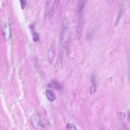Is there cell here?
I'll use <instances>...</instances> for the list:
<instances>
[{"label": "cell", "mask_w": 130, "mask_h": 130, "mask_svg": "<svg viewBox=\"0 0 130 130\" xmlns=\"http://www.w3.org/2000/svg\"><path fill=\"white\" fill-rule=\"evenodd\" d=\"M84 25V20L82 17L79 19L76 28V38L78 40L80 39Z\"/></svg>", "instance_id": "cell-1"}, {"label": "cell", "mask_w": 130, "mask_h": 130, "mask_svg": "<svg viewBox=\"0 0 130 130\" xmlns=\"http://www.w3.org/2000/svg\"><path fill=\"white\" fill-rule=\"evenodd\" d=\"M56 47L54 42L52 43L48 53V58L49 61L52 62L55 55Z\"/></svg>", "instance_id": "cell-2"}, {"label": "cell", "mask_w": 130, "mask_h": 130, "mask_svg": "<svg viewBox=\"0 0 130 130\" xmlns=\"http://www.w3.org/2000/svg\"><path fill=\"white\" fill-rule=\"evenodd\" d=\"M85 4V1L80 0L78 1L76 9V12L78 14L82 12L83 9Z\"/></svg>", "instance_id": "cell-3"}, {"label": "cell", "mask_w": 130, "mask_h": 130, "mask_svg": "<svg viewBox=\"0 0 130 130\" xmlns=\"http://www.w3.org/2000/svg\"><path fill=\"white\" fill-rule=\"evenodd\" d=\"M59 2V0L54 1L49 15V19H51L53 17L57 9Z\"/></svg>", "instance_id": "cell-4"}, {"label": "cell", "mask_w": 130, "mask_h": 130, "mask_svg": "<svg viewBox=\"0 0 130 130\" xmlns=\"http://www.w3.org/2000/svg\"><path fill=\"white\" fill-rule=\"evenodd\" d=\"M45 94L47 98L50 101L52 102L55 99V94L53 91L50 90H47L46 91Z\"/></svg>", "instance_id": "cell-5"}, {"label": "cell", "mask_w": 130, "mask_h": 130, "mask_svg": "<svg viewBox=\"0 0 130 130\" xmlns=\"http://www.w3.org/2000/svg\"><path fill=\"white\" fill-rule=\"evenodd\" d=\"M123 9V5L121 6L114 24V26L115 27L117 26L119 23L122 16Z\"/></svg>", "instance_id": "cell-6"}, {"label": "cell", "mask_w": 130, "mask_h": 130, "mask_svg": "<svg viewBox=\"0 0 130 130\" xmlns=\"http://www.w3.org/2000/svg\"><path fill=\"white\" fill-rule=\"evenodd\" d=\"M49 86L57 90H60L62 88V86L56 80L53 81L49 85Z\"/></svg>", "instance_id": "cell-7"}, {"label": "cell", "mask_w": 130, "mask_h": 130, "mask_svg": "<svg viewBox=\"0 0 130 130\" xmlns=\"http://www.w3.org/2000/svg\"><path fill=\"white\" fill-rule=\"evenodd\" d=\"M45 16L49 15L50 12V0L45 1Z\"/></svg>", "instance_id": "cell-8"}, {"label": "cell", "mask_w": 130, "mask_h": 130, "mask_svg": "<svg viewBox=\"0 0 130 130\" xmlns=\"http://www.w3.org/2000/svg\"><path fill=\"white\" fill-rule=\"evenodd\" d=\"M63 50L60 49L58 54V60L59 62L62 63L63 61Z\"/></svg>", "instance_id": "cell-9"}, {"label": "cell", "mask_w": 130, "mask_h": 130, "mask_svg": "<svg viewBox=\"0 0 130 130\" xmlns=\"http://www.w3.org/2000/svg\"><path fill=\"white\" fill-rule=\"evenodd\" d=\"M32 39L35 42L38 41L39 39V35L38 33L37 32H34L32 35Z\"/></svg>", "instance_id": "cell-10"}, {"label": "cell", "mask_w": 130, "mask_h": 130, "mask_svg": "<svg viewBox=\"0 0 130 130\" xmlns=\"http://www.w3.org/2000/svg\"><path fill=\"white\" fill-rule=\"evenodd\" d=\"M66 127L69 130H77L74 125L70 124H68L66 126Z\"/></svg>", "instance_id": "cell-11"}, {"label": "cell", "mask_w": 130, "mask_h": 130, "mask_svg": "<svg viewBox=\"0 0 130 130\" xmlns=\"http://www.w3.org/2000/svg\"><path fill=\"white\" fill-rule=\"evenodd\" d=\"M20 1L21 8L22 9H23L26 5V1L24 0H21Z\"/></svg>", "instance_id": "cell-12"}, {"label": "cell", "mask_w": 130, "mask_h": 130, "mask_svg": "<svg viewBox=\"0 0 130 130\" xmlns=\"http://www.w3.org/2000/svg\"><path fill=\"white\" fill-rule=\"evenodd\" d=\"M126 117V115L125 113L123 112H121L120 114V118L121 120H124Z\"/></svg>", "instance_id": "cell-13"}, {"label": "cell", "mask_w": 130, "mask_h": 130, "mask_svg": "<svg viewBox=\"0 0 130 130\" xmlns=\"http://www.w3.org/2000/svg\"><path fill=\"white\" fill-rule=\"evenodd\" d=\"M123 130H129L128 128L125 125H123L122 126Z\"/></svg>", "instance_id": "cell-14"}, {"label": "cell", "mask_w": 130, "mask_h": 130, "mask_svg": "<svg viewBox=\"0 0 130 130\" xmlns=\"http://www.w3.org/2000/svg\"><path fill=\"white\" fill-rule=\"evenodd\" d=\"M128 60L129 67L130 69V52L128 54Z\"/></svg>", "instance_id": "cell-15"}, {"label": "cell", "mask_w": 130, "mask_h": 130, "mask_svg": "<svg viewBox=\"0 0 130 130\" xmlns=\"http://www.w3.org/2000/svg\"><path fill=\"white\" fill-rule=\"evenodd\" d=\"M114 2V0H109L108 1V3L109 5L112 4Z\"/></svg>", "instance_id": "cell-16"}, {"label": "cell", "mask_w": 130, "mask_h": 130, "mask_svg": "<svg viewBox=\"0 0 130 130\" xmlns=\"http://www.w3.org/2000/svg\"><path fill=\"white\" fill-rule=\"evenodd\" d=\"M128 78L130 80V72L128 73Z\"/></svg>", "instance_id": "cell-17"}]
</instances>
